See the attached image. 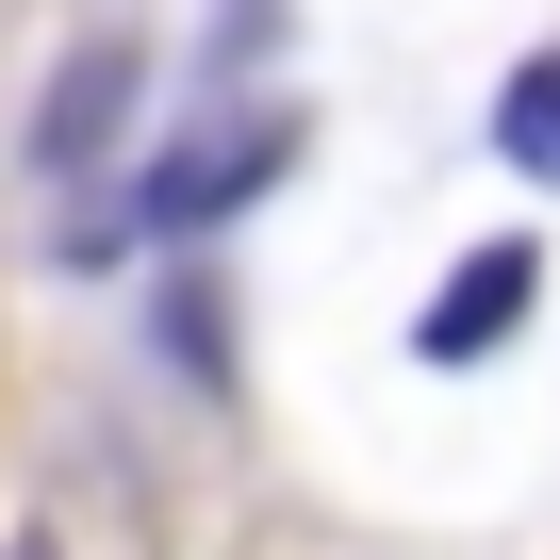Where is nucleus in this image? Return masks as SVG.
I'll list each match as a JSON object with an SVG mask.
<instances>
[{"mask_svg":"<svg viewBox=\"0 0 560 560\" xmlns=\"http://www.w3.org/2000/svg\"><path fill=\"white\" fill-rule=\"evenodd\" d=\"M494 165H511V182H560V50L494 83Z\"/></svg>","mask_w":560,"mask_h":560,"instance_id":"20e7f679","label":"nucleus"},{"mask_svg":"<svg viewBox=\"0 0 560 560\" xmlns=\"http://www.w3.org/2000/svg\"><path fill=\"white\" fill-rule=\"evenodd\" d=\"M527 314H544V231H494V247H462V264L429 280V314H412V363H445V380H462V363H494Z\"/></svg>","mask_w":560,"mask_h":560,"instance_id":"f03ea898","label":"nucleus"},{"mask_svg":"<svg viewBox=\"0 0 560 560\" xmlns=\"http://www.w3.org/2000/svg\"><path fill=\"white\" fill-rule=\"evenodd\" d=\"M280 165H298V116H214L198 149H165V165H132L100 214H67V264H100V247H132V231H214V214H247Z\"/></svg>","mask_w":560,"mask_h":560,"instance_id":"f257e3e1","label":"nucleus"},{"mask_svg":"<svg viewBox=\"0 0 560 560\" xmlns=\"http://www.w3.org/2000/svg\"><path fill=\"white\" fill-rule=\"evenodd\" d=\"M0 560H67V544H50V527H18V544H0Z\"/></svg>","mask_w":560,"mask_h":560,"instance_id":"0eeeda50","label":"nucleus"},{"mask_svg":"<svg viewBox=\"0 0 560 560\" xmlns=\"http://www.w3.org/2000/svg\"><path fill=\"white\" fill-rule=\"evenodd\" d=\"M214 50L247 67V50H280V0H214Z\"/></svg>","mask_w":560,"mask_h":560,"instance_id":"423d86ee","label":"nucleus"},{"mask_svg":"<svg viewBox=\"0 0 560 560\" xmlns=\"http://www.w3.org/2000/svg\"><path fill=\"white\" fill-rule=\"evenodd\" d=\"M149 330H165V363H182L198 396H231V314H214V280H165V298H149Z\"/></svg>","mask_w":560,"mask_h":560,"instance_id":"39448f33","label":"nucleus"},{"mask_svg":"<svg viewBox=\"0 0 560 560\" xmlns=\"http://www.w3.org/2000/svg\"><path fill=\"white\" fill-rule=\"evenodd\" d=\"M132 83H149V67H132L116 34H100V50H67V83H50V116H34V165H50V182H83V165L132 132Z\"/></svg>","mask_w":560,"mask_h":560,"instance_id":"7ed1b4c3","label":"nucleus"}]
</instances>
